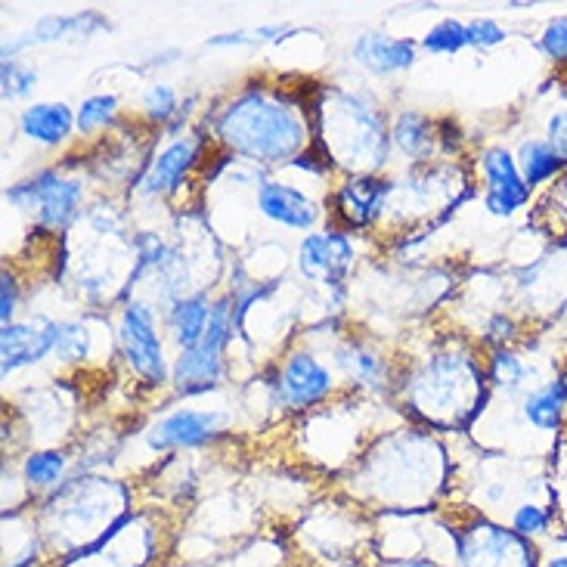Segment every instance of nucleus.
Wrapping results in <instances>:
<instances>
[{
    "mask_svg": "<svg viewBox=\"0 0 567 567\" xmlns=\"http://www.w3.org/2000/svg\"><path fill=\"white\" fill-rule=\"evenodd\" d=\"M212 134L205 131H189L184 137L168 140L158 153L146 162V168L140 174L137 189L146 199H168L177 196L184 184L205 165L208 150H212Z\"/></svg>",
    "mask_w": 567,
    "mask_h": 567,
    "instance_id": "nucleus-10",
    "label": "nucleus"
},
{
    "mask_svg": "<svg viewBox=\"0 0 567 567\" xmlns=\"http://www.w3.org/2000/svg\"><path fill=\"white\" fill-rule=\"evenodd\" d=\"M391 150L410 158V165H429L441 150L437 122L419 109H398L391 118Z\"/></svg>",
    "mask_w": 567,
    "mask_h": 567,
    "instance_id": "nucleus-19",
    "label": "nucleus"
},
{
    "mask_svg": "<svg viewBox=\"0 0 567 567\" xmlns=\"http://www.w3.org/2000/svg\"><path fill=\"white\" fill-rule=\"evenodd\" d=\"M524 422L539 434H558L567 419V369L549 382L530 388L522 398Z\"/></svg>",
    "mask_w": 567,
    "mask_h": 567,
    "instance_id": "nucleus-22",
    "label": "nucleus"
},
{
    "mask_svg": "<svg viewBox=\"0 0 567 567\" xmlns=\"http://www.w3.org/2000/svg\"><path fill=\"white\" fill-rule=\"evenodd\" d=\"M84 181L65 177L60 168L34 171L25 181H16L3 189V202L34 217V230L65 233L84 215Z\"/></svg>",
    "mask_w": 567,
    "mask_h": 567,
    "instance_id": "nucleus-5",
    "label": "nucleus"
},
{
    "mask_svg": "<svg viewBox=\"0 0 567 567\" xmlns=\"http://www.w3.org/2000/svg\"><path fill=\"white\" fill-rule=\"evenodd\" d=\"M539 53L549 62H558V65H567V13L553 16L543 31H539Z\"/></svg>",
    "mask_w": 567,
    "mask_h": 567,
    "instance_id": "nucleus-33",
    "label": "nucleus"
},
{
    "mask_svg": "<svg viewBox=\"0 0 567 567\" xmlns=\"http://www.w3.org/2000/svg\"><path fill=\"white\" fill-rule=\"evenodd\" d=\"M549 199L555 202V208H561L567 215V171L558 177V184L553 186V193H549Z\"/></svg>",
    "mask_w": 567,
    "mask_h": 567,
    "instance_id": "nucleus-41",
    "label": "nucleus"
},
{
    "mask_svg": "<svg viewBox=\"0 0 567 567\" xmlns=\"http://www.w3.org/2000/svg\"><path fill=\"white\" fill-rule=\"evenodd\" d=\"M543 134H546V140H549V146H553L555 153L561 155V158L567 162V109H561V112H553V115L546 118Z\"/></svg>",
    "mask_w": 567,
    "mask_h": 567,
    "instance_id": "nucleus-38",
    "label": "nucleus"
},
{
    "mask_svg": "<svg viewBox=\"0 0 567 567\" xmlns=\"http://www.w3.org/2000/svg\"><path fill=\"white\" fill-rule=\"evenodd\" d=\"M140 115L150 122V127H168L181 115V93L171 87L168 81H155L140 96Z\"/></svg>",
    "mask_w": 567,
    "mask_h": 567,
    "instance_id": "nucleus-28",
    "label": "nucleus"
},
{
    "mask_svg": "<svg viewBox=\"0 0 567 567\" xmlns=\"http://www.w3.org/2000/svg\"><path fill=\"white\" fill-rule=\"evenodd\" d=\"M487 382L496 391H503L506 398L512 394H527L530 388H527V375H530V369L524 363L518 353L512 351V348H493L491 357H487Z\"/></svg>",
    "mask_w": 567,
    "mask_h": 567,
    "instance_id": "nucleus-26",
    "label": "nucleus"
},
{
    "mask_svg": "<svg viewBox=\"0 0 567 567\" xmlns=\"http://www.w3.org/2000/svg\"><path fill=\"white\" fill-rule=\"evenodd\" d=\"M515 158H518V168H522L524 184L530 186V189L553 184V181H558V177L567 171V162L561 158V155L555 153L546 137L522 140V146H518Z\"/></svg>",
    "mask_w": 567,
    "mask_h": 567,
    "instance_id": "nucleus-24",
    "label": "nucleus"
},
{
    "mask_svg": "<svg viewBox=\"0 0 567 567\" xmlns=\"http://www.w3.org/2000/svg\"><path fill=\"white\" fill-rule=\"evenodd\" d=\"M484 338H487V344H493V348H508L518 338V322H515V317H508V313H493L487 326H484Z\"/></svg>",
    "mask_w": 567,
    "mask_h": 567,
    "instance_id": "nucleus-37",
    "label": "nucleus"
},
{
    "mask_svg": "<svg viewBox=\"0 0 567 567\" xmlns=\"http://www.w3.org/2000/svg\"><path fill=\"white\" fill-rule=\"evenodd\" d=\"M84 220L91 224V230L96 236H122L124 233V212L122 208H115L112 202H93L91 208L84 212Z\"/></svg>",
    "mask_w": 567,
    "mask_h": 567,
    "instance_id": "nucleus-34",
    "label": "nucleus"
},
{
    "mask_svg": "<svg viewBox=\"0 0 567 567\" xmlns=\"http://www.w3.org/2000/svg\"><path fill=\"white\" fill-rule=\"evenodd\" d=\"M60 320L47 313H31L0 329V375L10 379L13 372L41 363L56 348Z\"/></svg>",
    "mask_w": 567,
    "mask_h": 567,
    "instance_id": "nucleus-15",
    "label": "nucleus"
},
{
    "mask_svg": "<svg viewBox=\"0 0 567 567\" xmlns=\"http://www.w3.org/2000/svg\"><path fill=\"white\" fill-rule=\"evenodd\" d=\"M465 29H468V47H475V50H491V47H499L508 38V31L496 19H491V16L468 19Z\"/></svg>",
    "mask_w": 567,
    "mask_h": 567,
    "instance_id": "nucleus-35",
    "label": "nucleus"
},
{
    "mask_svg": "<svg viewBox=\"0 0 567 567\" xmlns=\"http://www.w3.org/2000/svg\"><path fill=\"white\" fill-rule=\"evenodd\" d=\"M115 344L124 357L127 369L137 375L146 388H165L171 384V363L165 357V341L158 332L155 307L143 298H131L118 313V332Z\"/></svg>",
    "mask_w": 567,
    "mask_h": 567,
    "instance_id": "nucleus-7",
    "label": "nucleus"
},
{
    "mask_svg": "<svg viewBox=\"0 0 567 567\" xmlns=\"http://www.w3.org/2000/svg\"><path fill=\"white\" fill-rule=\"evenodd\" d=\"M336 367L348 375V382L357 388H384L391 382V367L388 357L363 344L360 338L351 336L348 341L336 344Z\"/></svg>",
    "mask_w": 567,
    "mask_h": 567,
    "instance_id": "nucleus-23",
    "label": "nucleus"
},
{
    "mask_svg": "<svg viewBox=\"0 0 567 567\" xmlns=\"http://www.w3.org/2000/svg\"><path fill=\"white\" fill-rule=\"evenodd\" d=\"M115 118H118V96L115 93H93V96H84L81 106L75 109L78 134L81 137H93L96 131L112 127Z\"/></svg>",
    "mask_w": 567,
    "mask_h": 567,
    "instance_id": "nucleus-29",
    "label": "nucleus"
},
{
    "mask_svg": "<svg viewBox=\"0 0 567 567\" xmlns=\"http://www.w3.org/2000/svg\"><path fill=\"white\" fill-rule=\"evenodd\" d=\"M553 527V512L543 508L539 503H522L512 512V530L524 539H537L543 534H549Z\"/></svg>",
    "mask_w": 567,
    "mask_h": 567,
    "instance_id": "nucleus-32",
    "label": "nucleus"
},
{
    "mask_svg": "<svg viewBox=\"0 0 567 567\" xmlns=\"http://www.w3.org/2000/svg\"><path fill=\"white\" fill-rule=\"evenodd\" d=\"M75 131V109L62 100L31 103L19 112V134L31 143H38V146H47V150H56L62 143H69Z\"/></svg>",
    "mask_w": 567,
    "mask_h": 567,
    "instance_id": "nucleus-20",
    "label": "nucleus"
},
{
    "mask_svg": "<svg viewBox=\"0 0 567 567\" xmlns=\"http://www.w3.org/2000/svg\"><path fill=\"white\" fill-rule=\"evenodd\" d=\"M394 193H398V184L391 177L344 174V181L329 196V215L336 220V230L363 233L375 224H382Z\"/></svg>",
    "mask_w": 567,
    "mask_h": 567,
    "instance_id": "nucleus-11",
    "label": "nucleus"
},
{
    "mask_svg": "<svg viewBox=\"0 0 567 567\" xmlns=\"http://www.w3.org/2000/svg\"><path fill=\"white\" fill-rule=\"evenodd\" d=\"M106 29H112V22H109L100 10L41 16L29 31L13 34V38L3 41L0 60H19V53H22V50H31V47L60 44V41H69V38H93V34H100V31Z\"/></svg>",
    "mask_w": 567,
    "mask_h": 567,
    "instance_id": "nucleus-16",
    "label": "nucleus"
},
{
    "mask_svg": "<svg viewBox=\"0 0 567 567\" xmlns=\"http://www.w3.org/2000/svg\"><path fill=\"white\" fill-rule=\"evenodd\" d=\"M353 261H357V251H353L351 236L336 230V227L307 233L305 239L298 243V255H295L298 274L307 282L322 286L329 291H341L344 279L353 270Z\"/></svg>",
    "mask_w": 567,
    "mask_h": 567,
    "instance_id": "nucleus-13",
    "label": "nucleus"
},
{
    "mask_svg": "<svg viewBox=\"0 0 567 567\" xmlns=\"http://www.w3.org/2000/svg\"><path fill=\"white\" fill-rule=\"evenodd\" d=\"M255 31V38H258V44H279V41H286L291 38V25H258Z\"/></svg>",
    "mask_w": 567,
    "mask_h": 567,
    "instance_id": "nucleus-40",
    "label": "nucleus"
},
{
    "mask_svg": "<svg viewBox=\"0 0 567 567\" xmlns=\"http://www.w3.org/2000/svg\"><path fill=\"white\" fill-rule=\"evenodd\" d=\"M310 127L322 153L344 174H379L391 155V124L363 93L322 87L310 103Z\"/></svg>",
    "mask_w": 567,
    "mask_h": 567,
    "instance_id": "nucleus-3",
    "label": "nucleus"
},
{
    "mask_svg": "<svg viewBox=\"0 0 567 567\" xmlns=\"http://www.w3.org/2000/svg\"><path fill=\"white\" fill-rule=\"evenodd\" d=\"M477 168L484 177V208L493 217H515L534 196V189L524 184L518 158L506 146H491L477 155Z\"/></svg>",
    "mask_w": 567,
    "mask_h": 567,
    "instance_id": "nucleus-14",
    "label": "nucleus"
},
{
    "mask_svg": "<svg viewBox=\"0 0 567 567\" xmlns=\"http://www.w3.org/2000/svg\"><path fill=\"white\" fill-rule=\"evenodd\" d=\"M212 310H215V298L205 289L189 291L165 310V332H168L177 353L196 348L205 338L208 322H212Z\"/></svg>",
    "mask_w": 567,
    "mask_h": 567,
    "instance_id": "nucleus-21",
    "label": "nucleus"
},
{
    "mask_svg": "<svg viewBox=\"0 0 567 567\" xmlns=\"http://www.w3.org/2000/svg\"><path fill=\"white\" fill-rule=\"evenodd\" d=\"M93 348V332L84 320H60V336H56V348L53 357L62 367H81L87 363Z\"/></svg>",
    "mask_w": 567,
    "mask_h": 567,
    "instance_id": "nucleus-27",
    "label": "nucleus"
},
{
    "mask_svg": "<svg viewBox=\"0 0 567 567\" xmlns=\"http://www.w3.org/2000/svg\"><path fill=\"white\" fill-rule=\"evenodd\" d=\"M230 425V415L220 410H189L177 406L162 419H155L146 429V446L153 453H177V450H202V446L215 444L217 437H224V431Z\"/></svg>",
    "mask_w": 567,
    "mask_h": 567,
    "instance_id": "nucleus-12",
    "label": "nucleus"
},
{
    "mask_svg": "<svg viewBox=\"0 0 567 567\" xmlns=\"http://www.w3.org/2000/svg\"><path fill=\"white\" fill-rule=\"evenodd\" d=\"M69 472V453L56 450V446H44V450H31L22 460V481L25 487L34 493H50L60 487Z\"/></svg>",
    "mask_w": 567,
    "mask_h": 567,
    "instance_id": "nucleus-25",
    "label": "nucleus"
},
{
    "mask_svg": "<svg viewBox=\"0 0 567 567\" xmlns=\"http://www.w3.org/2000/svg\"><path fill=\"white\" fill-rule=\"evenodd\" d=\"M351 60L372 78H391L415 65L413 38H394L384 31H363L351 44Z\"/></svg>",
    "mask_w": 567,
    "mask_h": 567,
    "instance_id": "nucleus-18",
    "label": "nucleus"
},
{
    "mask_svg": "<svg viewBox=\"0 0 567 567\" xmlns=\"http://www.w3.org/2000/svg\"><path fill=\"white\" fill-rule=\"evenodd\" d=\"M394 567H437V565H431V561H425V558H406V561H398Z\"/></svg>",
    "mask_w": 567,
    "mask_h": 567,
    "instance_id": "nucleus-43",
    "label": "nucleus"
},
{
    "mask_svg": "<svg viewBox=\"0 0 567 567\" xmlns=\"http://www.w3.org/2000/svg\"><path fill=\"white\" fill-rule=\"evenodd\" d=\"M255 208L270 224L298 233L313 230L322 217L320 202L310 199L305 189L282 184V181H270V177L255 189Z\"/></svg>",
    "mask_w": 567,
    "mask_h": 567,
    "instance_id": "nucleus-17",
    "label": "nucleus"
},
{
    "mask_svg": "<svg viewBox=\"0 0 567 567\" xmlns=\"http://www.w3.org/2000/svg\"><path fill=\"white\" fill-rule=\"evenodd\" d=\"M456 546V567H539V553L530 539L518 537L512 527L472 518L462 527H446Z\"/></svg>",
    "mask_w": 567,
    "mask_h": 567,
    "instance_id": "nucleus-8",
    "label": "nucleus"
},
{
    "mask_svg": "<svg viewBox=\"0 0 567 567\" xmlns=\"http://www.w3.org/2000/svg\"><path fill=\"white\" fill-rule=\"evenodd\" d=\"M233 338H236L233 295L224 291L215 298V310H212L205 338L196 348L177 353V360L171 363V384H174L177 398H199L227 382V375H230L227 351H230Z\"/></svg>",
    "mask_w": 567,
    "mask_h": 567,
    "instance_id": "nucleus-4",
    "label": "nucleus"
},
{
    "mask_svg": "<svg viewBox=\"0 0 567 567\" xmlns=\"http://www.w3.org/2000/svg\"><path fill=\"white\" fill-rule=\"evenodd\" d=\"M539 567H567V555H549Z\"/></svg>",
    "mask_w": 567,
    "mask_h": 567,
    "instance_id": "nucleus-42",
    "label": "nucleus"
},
{
    "mask_svg": "<svg viewBox=\"0 0 567 567\" xmlns=\"http://www.w3.org/2000/svg\"><path fill=\"white\" fill-rule=\"evenodd\" d=\"M465 47H468V29L462 19H441L422 34V50L434 56H456Z\"/></svg>",
    "mask_w": 567,
    "mask_h": 567,
    "instance_id": "nucleus-30",
    "label": "nucleus"
},
{
    "mask_svg": "<svg viewBox=\"0 0 567 567\" xmlns=\"http://www.w3.org/2000/svg\"><path fill=\"white\" fill-rule=\"evenodd\" d=\"M258 44V38H255V31H224V34H215V38H208L205 41V47H212V50H217V47H255Z\"/></svg>",
    "mask_w": 567,
    "mask_h": 567,
    "instance_id": "nucleus-39",
    "label": "nucleus"
},
{
    "mask_svg": "<svg viewBox=\"0 0 567 567\" xmlns=\"http://www.w3.org/2000/svg\"><path fill=\"white\" fill-rule=\"evenodd\" d=\"M19 305H22V289H19V277L13 270L3 267L0 274V322L10 326L19 320Z\"/></svg>",
    "mask_w": 567,
    "mask_h": 567,
    "instance_id": "nucleus-36",
    "label": "nucleus"
},
{
    "mask_svg": "<svg viewBox=\"0 0 567 567\" xmlns=\"http://www.w3.org/2000/svg\"><path fill=\"white\" fill-rule=\"evenodd\" d=\"M38 87V69L22 60H0V96L3 103H19Z\"/></svg>",
    "mask_w": 567,
    "mask_h": 567,
    "instance_id": "nucleus-31",
    "label": "nucleus"
},
{
    "mask_svg": "<svg viewBox=\"0 0 567 567\" xmlns=\"http://www.w3.org/2000/svg\"><path fill=\"white\" fill-rule=\"evenodd\" d=\"M267 388L274 391L277 406L289 413H310L322 406L326 400L336 394V372L322 363L313 351H289L277 367L270 369Z\"/></svg>",
    "mask_w": 567,
    "mask_h": 567,
    "instance_id": "nucleus-9",
    "label": "nucleus"
},
{
    "mask_svg": "<svg viewBox=\"0 0 567 567\" xmlns=\"http://www.w3.org/2000/svg\"><path fill=\"white\" fill-rule=\"evenodd\" d=\"M44 515L53 522L69 527L72 534H93L100 522H118L127 508V487L112 477H65L56 491L47 493V503L41 506Z\"/></svg>",
    "mask_w": 567,
    "mask_h": 567,
    "instance_id": "nucleus-6",
    "label": "nucleus"
},
{
    "mask_svg": "<svg viewBox=\"0 0 567 567\" xmlns=\"http://www.w3.org/2000/svg\"><path fill=\"white\" fill-rule=\"evenodd\" d=\"M310 103L282 93V87L248 84L217 109L212 140L248 165H289L313 140Z\"/></svg>",
    "mask_w": 567,
    "mask_h": 567,
    "instance_id": "nucleus-1",
    "label": "nucleus"
},
{
    "mask_svg": "<svg viewBox=\"0 0 567 567\" xmlns=\"http://www.w3.org/2000/svg\"><path fill=\"white\" fill-rule=\"evenodd\" d=\"M403 406L434 431H465L491 398L487 367L468 351H434L403 382Z\"/></svg>",
    "mask_w": 567,
    "mask_h": 567,
    "instance_id": "nucleus-2",
    "label": "nucleus"
}]
</instances>
